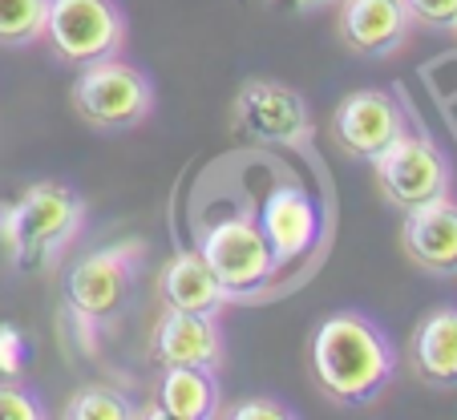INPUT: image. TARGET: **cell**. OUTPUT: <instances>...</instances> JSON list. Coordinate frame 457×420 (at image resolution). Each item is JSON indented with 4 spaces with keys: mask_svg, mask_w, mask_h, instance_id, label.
<instances>
[{
    "mask_svg": "<svg viewBox=\"0 0 457 420\" xmlns=\"http://www.w3.org/2000/svg\"><path fill=\"white\" fill-rule=\"evenodd\" d=\"M259 226L271 243V255L276 263H292V259H303L312 247L320 243V206L303 194L300 186H279L276 194L263 202V215H259Z\"/></svg>",
    "mask_w": 457,
    "mask_h": 420,
    "instance_id": "cell-13",
    "label": "cell"
},
{
    "mask_svg": "<svg viewBox=\"0 0 457 420\" xmlns=\"http://www.w3.org/2000/svg\"><path fill=\"white\" fill-rule=\"evenodd\" d=\"M219 404H223V396H219V376L211 368H162L154 416L211 420L223 416Z\"/></svg>",
    "mask_w": 457,
    "mask_h": 420,
    "instance_id": "cell-16",
    "label": "cell"
},
{
    "mask_svg": "<svg viewBox=\"0 0 457 420\" xmlns=\"http://www.w3.org/2000/svg\"><path fill=\"white\" fill-rule=\"evenodd\" d=\"M405 129H409L405 110L385 89H356L328 118V137L340 146V154L356 158V162L380 158Z\"/></svg>",
    "mask_w": 457,
    "mask_h": 420,
    "instance_id": "cell-9",
    "label": "cell"
},
{
    "mask_svg": "<svg viewBox=\"0 0 457 420\" xmlns=\"http://www.w3.org/2000/svg\"><path fill=\"white\" fill-rule=\"evenodd\" d=\"M49 0H0V49H33L45 41Z\"/></svg>",
    "mask_w": 457,
    "mask_h": 420,
    "instance_id": "cell-17",
    "label": "cell"
},
{
    "mask_svg": "<svg viewBox=\"0 0 457 420\" xmlns=\"http://www.w3.org/2000/svg\"><path fill=\"white\" fill-rule=\"evenodd\" d=\"M150 356L158 368H211L219 372L227 360L223 316L166 308L150 332Z\"/></svg>",
    "mask_w": 457,
    "mask_h": 420,
    "instance_id": "cell-10",
    "label": "cell"
},
{
    "mask_svg": "<svg viewBox=\"0 0 457 420\" xmlns=\"http://www.w3.org/2000/svg\"><path fill=\"white\" fill-rule=\"evenodd\" d=\"M409 364L429 388H457V308H433L409 340Z\"/></svg>",
    "mask_w": 457,
    "mask_h": 420,
    "instance_id": "cell-14",
    "label": "cell"
},
{
    "mask_svg": "<svg viewBox=\"0 0 457 420\" xmlns=\"http://www.w3.org/2000/svg\"><path fill=\"white\" fill-rule=\"evenodd\" d=\"M45 408L33 392H25L12 380H0V420H41Z\"/></svg>",
    "mask_w": 457,
    "mask_h": 420,
    "instance_id": "cell-19",
    "label": "cell"
},
{
    "mask_svg": "<svg viewBox=\"0 0 457 420\" xmlns=\"http://www.w3.org/2000/svg\"><path fill=\"white\" fill-rule=\"evenodd\" d=\"M142 259H146V243L121 239L113 247L89 251L70 267V275H65V311H70L86 348H94L97 332H105L129 308Z\"/></svg>",
    "mask_w": 457,
    "mask_h": 420,
    "instance_id": "cell-3",
    "label": "cell"
},
{
    "mask_svg": "<svg viewBox=\"0 0 457 420\" xmlns=\"http://www.w3.org/2000/svg\"><path fill=\"white\" fill-rule=\"evenodd\" d=\"M372 182L393 210H413L453 190V162L429 134H401L380 158H372Z\"/></svg>",
    "mask_w": 457,
    "mask_h": 420,
    "instance_id": "cell-6",
    "label": "cell"
},
{
    "mask_svg": "<svg viewBox=\"0 0 457 420\" xmlns=\"http://www.w3.org/2000/svg\"><path fill=\"white\" fill-rule=\"evenodd\" d=\"M25 368V340L17 335V327H0V372L4 380H17Z\"/></svg>",
    "mask_w": 457,
    "mask_h": 420,
    "instance_id": "cell-21",
    "label": "cell"
},
{
    "mask_svg": "<svg viewBox=\"0 0 457 420\" xmlns=\"http://www.w3.org/2000/svg\"><path fill=\"white\" fill-rule=\"evenodd\" d=\"M207 267L215 271L219 287L227 292V300H255L276 275V255L271 243L259 226V218L251 215H231L223 223H215L199 243Z\"/></svg>",
    "mask_w": 457,
    "mask_h": 420,
    "instance_id": "cell-7",
    "label": "cell"
},
{
    "mask_svg": "<svg viewBox=\"0 0 457 420\" xmlns=\"http://www.w3.org/2000/svg\"><path fill=\"white\" fill-rule=\"evenodd\" d=\"M61 416L65 420H134L138 408H134L129 396L113 392V388L89 384V388H78V392L70 396V404H65Z\"/></svg>",
    "mask_w": 457,
    "mask_h": 420,
    "instance_id": "cell-18",
    "label": "cell"
},
{
    "mask_svg": "<svg viewBox=\"0 0 457 420\" xmlns=\"http://www.w3.org/2000/svg\"><path fill=\"white\" fill-rule=\"evenodd\" d=\"M453 33H457V25H453Z\"/></svg>",
    "mask_w": 457,
    "mask_h": 420,
    "instance_id": "cell-24",
    "label": "cell"
},
{
    "mask_svg": "<svg viewBox=\"0 0 457 420\" xmlns=\"http://www.w3.org/2000/svg\"><path fill=\"white\" fill-rule=\"evenodd\" d=\"M154 81L146 69L134 61L105 57L94 65H81L78 81L70 86V105L89 129L102 134H121V129H138L154 113Z\"/></svg>",
    "mask_w": 457,
    "mask_h": 420,
    "instance_id": "cell-4",
    "label": "cell"
},
{
    "mask_svg": "<svg viewBox=\"0 0 457 420\" xmlns=\"http://www.w3.org/2000/svg\"><path fill=\"white\" fill-rule=\"evenodd\" d=\"M287 4L300 12H320V9H328V4H337V0H287Z\"/></svg>",
    "mask_w": 457,
    "mask_h": 420,
    "instance_id": "cell-23",
    "label": "cell"
},
{
    "mask_svg": "<svg viewBox=\"0 0 457 420\" xmlns=\"http://www.w3.org/2000/svg\"><path fill=\"white\" fill-rule=\"evenodd\" d=\"M401 251L417 271L433 279H457V202L433 198L425 206L405 210L401 223Z\"/></svg>",
    "mask_w": 457,
    "mask_h": 420,
    "instance_id": "cell-12",
    "label": "cell"
},
{
    "mask_svg": "<svg viewBox=\"0 0 457 420\" xmlns=\"http://www.w3.org/2000/svg\"><path fill=\"white\" fill-rule=\"evenodd\" d=\"M86 198L70 182H33L17 202L0 206V243L29 275H49L86 231Z\"/></svg>",
    "mask_w": 457,
    "mask_h": 420,
    "instance_id": "cell-2",
    "label": "cell"
},
{
    "mask_svg": "<svg viewBox=\"0 0 457 420\" xmlns=\"http://www.w3.org/2000/svg\"><path fill=\"white\" fill-rule=\"evenodd\" d=\"M162 303L174 311H203V316H223L227 311V292L219 287L215 271L207 267L203 251H179L170 263L162 267L158 279Z\"/></svg>",
    "mask_w": 457,
    "mask_h": 420,
    "instance_id": "cell-15",
    "label": "cell"
},
{
    "mask_svg": "<svg viewBox=\"0 0 457 420\" xmlns=\"http://www.w3.org/2000/svg\"><path fill=\"white\" fill-rule=\"evenodd\" d=\"M413 29L405 0H337V37L356 57H397Z\"/></svg>",
    "mask_w": 457,
    "mask_h": 420,
    "instance_id": "cell-11",
    "label": "cell"
},
{
    "mask_svg": "<svg viewBox=\"0 0 457 420\" xmlns=\"http://www.w3.org/2000/svg\"><path fill=\"white\" fill-rule=\"evenodd\" d=\"M413 21L433 33H453L457 25V0H405Z\"/></svg>",
    "mask_w": 457,
    "mask_h": 420,
    "instance_id": "cell-20",
    "label": "cell"
},
{
    "mask_svg": "<svg viewBox=\"0 0 457 420\" xmlns=\"http://www.w3.org/2000/svg\"><path fill=\"white\" fill-rule=\"evenodd\" d=\"M129 41V17L118 0H49L45 41L65 65L118 57Z\"/></svg>",
    "mask_w": 457,
    "mask_h": 420,
    "instance_id": "cell-5",
    "label": "cell"
},
{
    "mask_svg": "<svg viewBox=\"0 0 457 420\" xmlns=\"http://www.w3.org/2000/svg\"><path fill=\"white\" fill-rule=\"evenodd\" d=\"M312 376L337 408H369L397 380V348L361 311H337L312 335Z\"/></svg>",
    "mask_w": 457,
    "mask_h": 420,
    "instance_id": "cell-1",
    "label": "cell"
},
{
    "mask_svg": "<svg viewBox=\"0 0 457 420\" xmlns=\"http://www.w3.org/2000/svg\"><path fill=\"white\" fill-rule=\"evenodd\" d=\"M223 416H231V420H292L295 412L284 408L279 400H243V404H235V408H227Z\"/></svg>",
    "mask_w": 457,
    "mask_h": 420,
    "instance_id": "cell-22",
    "label": "cell"
},
{
    "mask_svg": "<svg viewBox=\"0 0 457 420\" xmlns=\"http://www.w3.org/2000/svg\"><path fill=\"white\" fill-rule=\"evenodd\" d=\"M231 118L243 137L259 146H303L312 137V110L300 89L271 78H251L231 102Z\"/></svg>",
    "mask_w": 457,
    "mask_h": 420,
    "instance_id": "cell-8",
    "label": "cell"
}]
</instances>
